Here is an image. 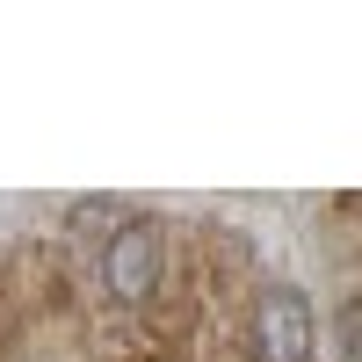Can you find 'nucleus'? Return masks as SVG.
<instances>
[{
    "label": "nucleus",
    "mask_w": 362,
    "mask_h": 362,
    "mask_svg": "<svg viewBox=\"0 0 362 362\" xmlns=\"http://www.w3.org/2000/svg\"><path fill=\"white\" fill-rule=\"evenodd\" d=\"M160 225L153 218H124L109 232V247H102V290L116 297V305H145V297L160 290Z\"/></svg>",
    "instance_id": "f257e3e1"
},
{
    "label": "nucleus",
    "mask_w": 362,
    "mask_h": 362,
    "mask_svg": "<svg viewBox=\"0 0 362 362\" xmlns=\"http://www.w3.org/2000/svg\"><path fill=\"white\" fill-rule=\"evenodd\" d=\"M312 341H319V326H312L305 290L276 283L254 297V355L261 362H312Z\"/></svg>",
    "instance_id": "f03ea898"
},
{
    "label": "nucleus",
    "mask_w": 362,
    "mask_h": 362,
    "mask_svg": "<svg viewBox=\"0 0 362 362\" xmlns=\"http://www.w3.org/2000/svg\"><path fill=\"white\" fill-rule=\"evenodd\" d=\"M334 348H341V362H362V297H348L334 312Z\"/></svg>",
    "instance_id": "7ed1b4c3"
},
{
    "label": "nucleus",
    "mask_w": 362,
    "mask_h": 362,
    "mask_svg": "<svg viewBox=\"0 0 362 362\" xmlns=\"http://www.w3.org/2000/svg\"><path fill=\"white\" fill-rule=\"evenodd\" d=\"M73 225H80V232L95 225V232H102V247H109V232L124 225V218H116V203H109V196H87V203H73Z\"/></svg>",
    "instance_id": "20e7f679"
}]
</instances>
